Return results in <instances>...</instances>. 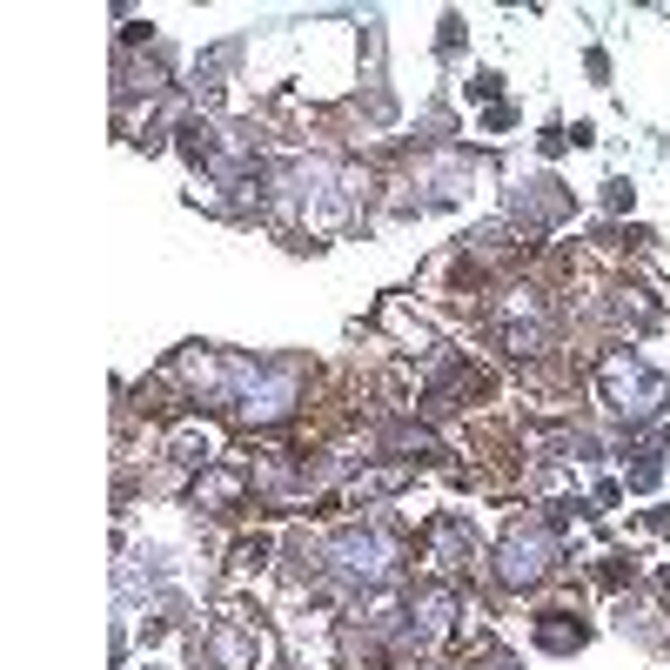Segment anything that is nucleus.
<instances>
[{"label": "nucleus", "instance_id": "f257e3e1", "mask_svg": "<svg viewBox=\"0 0 670 670\" xmlns=\"http://www.w3.org/2000/svg\"><path fill=\"white\" fill-rule=\"evenodd\" d=\"M335 557H342V570H349V577H382V570H389V557H396V543H389V536H376V530H349L342 543H335Z\"/></svg>", "mask_w": 670, "mask_h": 670}, {"label": "nucleus", "instance_id": "7ed1b4c3", "mask_svg": "<svg viewBox=\"0 0 670 670\" xmlns=\"http://www.w3.org/2000/svg\"><path fill=\"white\" fill-rule=\"evenodd\" d=\"M490 670H510V664H490Z\"/></svg>", "mask_w": 670, "mask_h": 670}, {"label": "nucleus", "instance_id": "f03ea898", "mask_svg": "<svg viewBox=\"0 0 670 670\" xmlns=\"http://www.w3.org/2000/svg\"><path fill=\"white\" fill-rule=\"evenodd\" d=\"M550 570V543L543 536H510V550H503V577L510 583H536Z\"/></svg>", "mask_w": 670, "mask_h": 670}]
</instances>
